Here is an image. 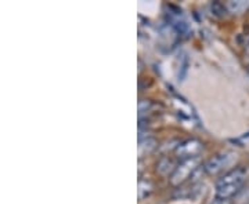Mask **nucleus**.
I'll use <instances>...</instances> for the list:
<instances>
[{"instance_id":"nucleus-1","label":"nucleus","mask_w":249,"mask_h":204,"mask_svg":"<svg viewBox=\"0 0 249 204\" xmlns=\"http://www.w3.org/2000/svg\"><path fill=\"white\" fill-rule=\"evenodd\" d=\"M249 170L247 167H237L227 171L216 182V195L220 199H231L245 187Z\"/></svg>"},{"instance_id":"nucleus-2","label":"nucleus","mask_w":249,"mask_h":204,"mask_svg":"<svg viewBox=\"0 0 249 204\" xmlns=\"http://www.w3.org/2000/svg\"><path fill=\"white\" fill-rule=\"evenodd\" d=\"M201 161L199 157H193V159L181 160L178 164L176 170L170 175V184L173 187H181L186 182H188L193 175L196 174L198 170L201 169Z\"/></svg>"},{"instance_id":"nucleus-3","label":"nucleus","mask_w":249,"mask_h":204,"mask_svg":"<svg viewBox=\"0 0 249 204\" xmlns=\"http://www.w3.org/2000/svg\"><path fill=\"white\" fill-rule=\"evenodd\" d=\"M202 148H204L202 142L198 141L196 138H190V140H186L181 143H178L176 149H175V153L181 160L193 159V157H198V155L201 153Z\"/></svg>"},{"instance_id":"nucleus-4","label":"nucleus","mask_w":249,"mask_h":204,"mask_svg":"<svg viewBox=\"0 0 249 204\" xmlns=\"http://www.w3.org/2000/svg\"><path fill=\"white\" fill-rule=\"evenodd\" d=\"M230 159H231V156L229 155V153H220V155H216L213 156L212 159H209L206 163H205L204 166H202V169L206 174H211V175H213V174H217V173H220L224 170V167H227L229 166V163H230Z\"/></svg>"},{"instance_id":"nucleus-5","label":"nucleus","mask_w":249,"mask_h":204,"mask_svg":"<svg viewBox=\"0 0 249 204\" xmlns=\"http://www.w3.org/2000/svg\"><path fill=\"white\" fill-rule=\"evenodd\" d=\"M158 146V142L155 138H151V137H145V138H142L139 140V146H137V151H139V157L142 159L144 156L150 155L151 152L155 151V148Z\"/></svg>"},{"instance_id":"nucleus-6","label":"nucleus","mask_w":249,"mask_h":204,"mask_svg":"<svg viewBox=\"0 0 249 204\" xmlns=\"http://www.w3.org/2000/svg\"><path fill=\"white\" fill-rule=\"evenodd\" d=\"M178 167V164L173 161L172 157L169 156H163V157H160V161L157 163V171L162 174V175H172L173 174V171L176 170Z\"/></svg>"},{"instance_id":"nucleus-7","label":"nucleus","mask_w":249,"mask_h":204,"mask_svg":"<svg viewBox=\"0 0 249 204\" xmlns=\"http://www.w3.org/2000/svg\"><path fill=\"white\" fill-rule=\"evenodd\" d=\"M226 9L232 14H241L242 11L249 9V1L245 0H231L226 3Z\"/></svg>"},{"instance_id":"nucleus-8","label":"nucleus","mask_w":249,"mask_h":204,"mask_svg":"<svg viewBox=\"0 0 249 204\" xmlns=\"http://www.w3.org/2000/svg\"><path fill=\"white\" fill-rule=\"evenodd\" d=\"M152 184L147 179H140L139 181V200H144L145 197L151 195Z\"/></svg>"},{"instance_id":"nucleus-9","label":"nucleus","mask_w":249,"mask_h":204,"mask_svg":"<svg viewBox=\"0 0 249 204\" xmlns=\"http://www.w3.org/2000/svg\"><path fill=\"white\" fill-rule=\"evenodd\" d=\"M235 204H249V187H244L234 197Z\"/></svg>"},{"instance_id":"nucleus-10","label":"nucleus","mask_w":249,"mask_h":204,"mask_svg":"<svg viewBox=\"0 0 249 204\" xmlns=\"http://www.w3.org/2000/svg\"><path fill=\"white\" fill-rule=\"evenodd\" d=\"M151 102L142 99L139 102V119H142V116L147 115L148 112H151Z\"/></svg>"},{"instance_id":"nucleus-11","label":"nucleus","mask_w":249,"mask_h":204,"mask_svg":"<svg viewBox=\"0 0 249 204\" xmlns=\"http://www.w3.org/2000/svg\"><path fill=\"white\" fill-rule=\"evenodd\" d=\"M212 11H213L214 16H217V17H223V16L226 14L227 9H226V6L222 4L220 1H213V3H212Z\"/></svg>"},{"instance_id":"nucleus-12","label":"nucleus","mask_w":249,"mask_h":204,"mask_svg":"<svg viewBox=\"0 0 249 204\" xmlns=\"http://www.w3.org/2000/svg\"><path fill=\"white\" fill-rule=\"evenodd\" d=\"M212 204H234V203H232L230 199H220V197H217Z\"/></svg>"}]
</instances>
